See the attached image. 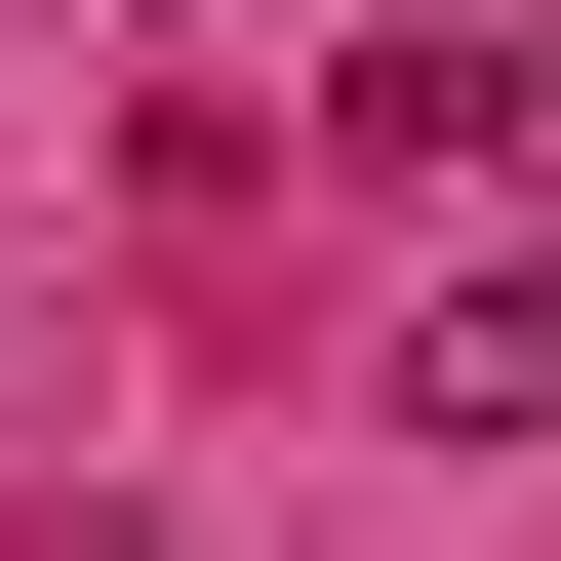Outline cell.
Wrapping results in <instances>:
<instances>
[{
    "instance_id": "6da1fadb",
    "label": "cell",
    "mask_w": 561,
    "mask_h": 561,
    "mask_svg": "<svg viewBox=\"0 0 561 561\" xmlns=\"http://www.w3.org/2000/svg\"><path fill=\"white\" fill-rule=\"evenodd\" d=\"M401 442H561V241H442L401 280Z\"/></svg>"
}]
</instances>
